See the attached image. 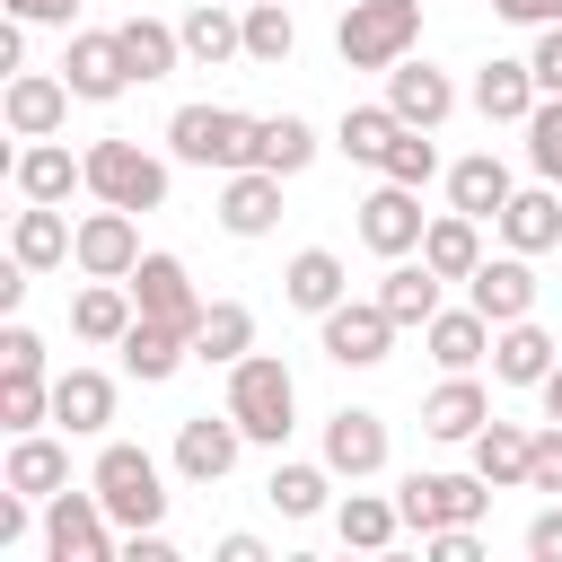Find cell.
<instances>
[{"label": "cell", "mask_w": 562, "mask_h": 562, "mask_svg": "<svg viewBox=\"0 0 562 562\" xmlns=\"http://www.w3.org/2000/svg\"><path fill=\"white\" fill-rule=\"evenodd\" d=\"M422 35V0H351L342 26H334V53L342 70H395Z\"/></svg>", "instance_id": "1"}, {"label": "cell", "mask_w": 562, "mask_h": 562, "mask_svg": "<svg viewBox=\"0 0 562 562\" xmlns=\"http://www.w3.org/2000/svg\"><path fill=\"white\" fill-rule=\"evenodd\" d=\"M228 413H237V430H246V439L281 448V439H290V413H299L290 369H281L272 351H246V360L228 369Z\"/></svg>", "instance_id": "2"}, {"label": "cell", "mask_w": 562, "mask_h": 562, "mask_svg": "<svg viewBox=\"0 0 562 562\" xmlns=\"http://www.w3.org/2000/svg\"><path fill=\"white\" fill-rule=\"evenodd\" d=\"M167 149L184 167H255V114H237V105H176L167 114Z\"/></svg>", "instance_id": "3"}, {"label": "cell", "mask_w": 562, "mask_h": 562, "mask_svg": "<svg viewBox=\"0 0 562 562\" xmlns=\"http://www.w3.org/2000/svg\"><path fill=\"white\" fill-rule=\"evenodd\" d=\"M88 483H97V501L114 509V527H132V536L167 518V492H158V457H149V448H132V439H114V448L97 457V474H88Z\"/></svg>", "instance_id": "4"}, {"label": "cell", "mask_w": 562, "mask_h": 562, "mask_svg": "<svg viewBox=\"0 0 562 562\" xmlns=\"http://www.w3.org/2000/svg\"><path fill=\"white\" fill-rule=\"evenodd\" d=\"M88 193L114 202V211H158L167 202V167L140 149V140H88Z\"/></svg>", "instance_id": "5"}, {"label": "cell", "mask_w": 562, "mask_h": 562, "mask_svg": "<svg viewBox=\"0 0 562 562\" xmlns=\"http://www.w3.org/2000/svg\"><path fill=\"white\" fill-rule=\"evenodd\" d=\"M395 509H404L413 536H430V527H474V518L492 509V483H483V474H404Z\"/></svg>", "instance_id": "6"}, {"label": "cell", "mask_w": 562, "mask_h": 562, "mask_svg": "<svg viewBox=\"0 0 562 562\" xmlns=\"http://www.w3.org/2000/svg\"><path fill=\"white\" fill-rule=\"evenodd\" d=\"M44 553L53 562H114V509L97 501V483L44 501Z\"/></svg>", "instance_id": "7"}, {"label": "cell", "mask_w": 562, "mask_h": 562, "mask_svg": "<svg viewBox=\"0 0 562 562\" xmlns=\"http://www.w3.org/2000/svg\"><path fill=\"white\" fill-rule=\"evenodd\" d=\"M316 325H325V360H334V369H378V360L395 351V334H404V325L386 316V299H342V307H325Z\"/></svg>", "instance_id": "8"}, {"label": "cell", "mask_w": 562, "mask_h": 562, "mask_svg": "<svg viewBox=\"0 0 562 562\" xmlns=\"http://www.w3.org/2000/svg\"><path fill=\"white\" fill-rule=\"evenodd\" d=\"M422 228H430V220H422V184H395V176H386V184L360 202V246L386 255V263H395V255H422Z\"/></svg>", "instance_id": "9"}, {"label": "cell", "mask_w": 562, "mask_h": 562, "mask_svg": "<svg viewBox=\"0 0 562 562\" xmlns=\"http://www.w3.org/2000/svg\"><path fill=\"white\" fill-rule=\"evenodd\" d=\"M132 307L158 316V325H176V334H193V325L211 316V299H193V272H184L176 255H140V263H132Z\"/></svg>", "instance_id": "10"}, {"label": "cell", "mask_w": 562, "mask_h": 562, "mask_svg": "<svg viewBox=\"0 0 562 562\" xmlns=\"http://www.w3.org/2000/svg\"><path fill=\"white\" fill-rule=\"evenodd\" d=\"M70 263L88 272V281H132V263H140V228H132V211H88L79 220V237H70Z\"/></svg>", "instance_id": "11"}, {"label": "cell", "mask_w": 562, "mask_h": 562, "mask_svg": "<svg viewBox=\"0 0 562 562\" xmlns=\"http://www.w3.org/2000/svg\"><path fill=\"white\" fill-rule=\"evenodd\" d=\"M237 448H246V430H237L228 404H220V413H193V422L176 430V474H184V483H220V474L237 465Z\"/></svg>", "instance_id": "12"}, {"label": "cell", "mask_w": 562, "mask_h": 562, "mask_svg": "<svg viewBox=\"0 0 562 562\" xmlns=\"http://www.w3.org/2000/svg\"><path fill=\"white\" fill-rule=\"evenodd\" d=\"M61 79H70V97H88V105H114V97L132 88L123 35H70V53H61Z\"/></svg>", "instance_id": "13"}, {"label": "cell", "mask_w": 562, "mask_h": 562, "mask_svg": "<svg viewBox=\"0 0 562 562\" xmlns=\"http://www.w3.org/2000/svg\"><path fill=\"white\" fill-rule=\"evenodd\" d=\"M0 114H9L18 140H53V132L70 123V79H53V70H18L9 97H0Z\"/></svg>", "instance_id": "14"}, {"label": "cell", "mask_w": 562, "mask_h": 562, "mask_svg": "<svg viewBox=\"0 0 562 562\" xmlns=\"http://www.w3.org/2000/svg\"><path fill=\"white\" fill-rule=\"evenodd\" d=\"M465 299H474L492 325L536 316V272H527V255H518V246H509V255H483V263H474V281H465Z\"/></svg>", "instance_id": "15"}, {"label": "cell", "mask_w": 562, "mask_h": 562, "mask_svg": "<svg viewBox=\"0 0 562 562\" xmlns=\"http://www.w3.org/2000/svg\"><path fill=\"white\" fill-rule=\"evenodd\" d=\"M553 360H562V342H553L536 316L492 325V378H501V386H544V378H553Z\"/></svg>", "instance_id": "16"}, {"label": "cell", "mask_w": 562, "mask_h": 562, "mask_svg": "<svg viewBox=\"0 0 562 562\" xmlns=\"http://www.w3.org/2000/svg\"><path fill=\"white\" fill-rule=\"evenodd\" d=\"M386 105H395L404 123L439 132V123L457 114V88H448V70H430V61H413V53H404V61L386 70Z\"/></svg>", "instance_id": "17"}, {"label": "cell", "mask_w": 562, "mask_h": 562, "mask_svg": "<svg viewBox=\"0 0 562 562\" xmlns=\"http://www.w3.org/2000/svg\"><path fill=\"white\" fill-rule=\"evenodd\" d=\"M281 220V176L272 167H228V184H220V228L228 237H263Z\"/></svg>", "instance_id": "18"}, {"label": "cell", "mask_w": 562, "mask_h": 562, "mask_svg": "<svg viewBox=\"0 0 562 562\" xmlns=\"http://www.w3.org/2000/svg\"><path fill=\"white\" fill-rule=\"evenodd\" d=\"M325 465H334V474H351V483H369V474L386 465V422H378V413H360V404H342V413L325 422Z\"/></svg>", "instance_id": "19"}, {"label": "cell", "mask_w": 562, "mask_h": 562, "mask_svg": "<svg viewBox=\"0 0 562 562\" xmlns=\"http://www.w3.org/2000/svg\"><path fill=\"white\" fill-rule=\"evenodd\" d=\"M9 176H18V193H26V202H70V193L88 184V158H70L61 140H26Z\"/></svg>", "instance_id": "20"}, {"label": "cell", "mask_w": 562, "mask_h": 562, "mask_svg": "<svg viewBox=\"0 0 562 562\" xmlns=\"http://www.w3.org/2000/svg\"><path fill=\"white\" fill-rule=\"evenodd\" d=\"M281 299H290V307H307V316L342 307V299H351L342 255H334V246H299V255H290V272H281Z\"/></svg>", "instance_id": "21"}, {"label": "cell", "mask_w": 562, "mask_h": 562, "mask_svg": "<svg viewBox=\"0 0 562 562\" xmlns=\"http://www.w3.org/2000/svg\"><path fill=\"white\" fill-rule=\"evenodd\" d=\"M114 351H123V369H132L140 386H158V378H176V369L193 360V334H176V325H158V316H132V334H123Z\"/></svg>", "instance_id": "22"}, {"label": "cell", "mask_w": 562, "mask_h": 562, "mask_svg": "<svg viewBox=\"0 0 562 562\" xmlns=\"http://www.w3.org/2000/svg\"><path fill=\"white\" fill-rule=\"evenodd\" d=\"M483 422H492V395H483L465 369H448V386L422 395V430H430V439H474Z\"/></svg>", "instance_id": "23"}, {"label": "cell", "mask_w": 562, "mask_h": 562, "mask_svg": "<svg viewBox=\"0 0 562 562\" xmlns=\"http://www.w3.org/2000/svg\"><path fill=\"white\" fill-rule=\"evenodd\" d=\"M536 97H544V88H536L527 61H483V70H474V114H483V123H527Z\"/></svg>", "instance_id": "24"}, {"label": "cell", "mask_w": 562, "mask_h": 562, "mask_svg": "<svg viewBox=\"0 0 562 562\" xmlns=\"http://www.w3.org/2000/svg\"><path fill=\"white\" fill-rule=\"evenodd\" d=\"M70 220H61V202H26L18 211V228H9V255L26 263V272H53V263H70Z\"/></svg>", "instance_id": "25"}, {"label": "cell", "mask_w": 562, "mask_h": 562, "mask_svg": "<svg viewBox=\"0 0 562 562\" xmlns=\"http://www.w3.org/2000/svg\"><path fill=\"white\" fill-rule=\"evenodd\" d=\"M422 342H430L439 369H474V360L492 351V316H483L474 299H465V307H439V316L422 325Z\"/></svg>", "instance_id": "26"}, {"label": "cell", "mask_w": 562, "mask_h": 562, "mask_svg": "<svg viewBox=\"0 0 562 562\" xmlns=\"http://www.w3.org/2000/svg\"><path fill=\"white\" fill-rule=\"evenodd\" d=\"M0 483H18L26 501H53V492H70V448L61 439H44V430H18V448H9V474Z\"/></svg>", "instance_id": "27"}, {"label": "cell", "mask_w": 562, "mask_h": 562, "mask_svg": "<svg viewBox=\"0 0 562 562\" xmlns=\"http://www.w3.org/2000/svg\"><path fill=\"white\" fill-rule=\"evenodd\" d=\"M518 184H509V167L492 158V149H474V158H457L448 167V202L465 211V220H501V202H509Z\"/></svg>", "instance_id": "28"}, {"label": "cell", "mask_w": 562, "mask_h": 562, "mask_svg": "<svg viewBox=\"0 0 562 562\" xmlns=\"http://www.w3.org/2000/svg\"><path fill=\"white\" fill-rule=\"evenodd\" d=\"M501 237H509L518 255H544V246H562V202H553V184H527V193H509V202H501Z\"/></svg>", "instance_id": "29"}, {"label": "cell", "mask_w": 562, "mask_h": 562, "mask_svg": "<svg viewBox=\"0 0 562 562\" xmlns=\"http://www.w3.org/2000/svg\"><path fill=\"white\" fill-rule=\"evenodd\" d=\"M132 316H140V307H132V281H88V290L70 299V334H79V342H123Z\"/></svg>", "instance_id": "30"}, {"label": "cell", "mask_w": 562, "mask_h": 562, "mask_svg": "<svg viewBox=\"0 0 562 562\" xmlns=\"http://www.w3.org/2000/svg\"><path fill=\"white\" fill-rule=\"evenodd\" d=\"M114 35H123V61H132V79H140V88H149V79H167V70L184 61V26H167V18H123Z\"/></svg>", "instance_id": "31"}, {"label": "cell", "mask_w": 562, "mask_h": 562, "mask_svg": "<svg viewBox=\"0 0 562 562\" xmlns=\"http://www.w3.org/2000/svg\"><path fill=\"white\" fill-rule=\"evenodd\" d=\"M483 220H465V211H448V220H430L422 228V263L439 272V281H474V263H483V237H474Z\"/></svg>", "instance_id": "32"}, {"label": "cell", "mask_w": 562, "mask_h": 562, "mask_svg": "<svg viewBox=\"0 0 562 562\" xmlns=\"http://www.w3.org/2000/svg\"><path fill=\"white\" fill-rule=\"evenodd\" d=\"M246 351H255V316H246L237 299H211V316L193 325V360H202V369H237Z\"/></svg>", "instance_id": "33"}, {"label": "cell", "mask_w": 562, "mask_h": 562, "mask_svg": "<svg viewBox=\"0 0 562 562\" xmlns=\"http://www.w3.org/2000/svg\"><path fill=\"white\" fill-rule=\"evenodd\" d=\"M53 422L61 430H105L114 422V378H97V369H70V378H53Z\"/></svg>", "instance_id": "34"}, {"label": "cell", "mask_w": 562, "mask_h": 562, "mask_svg": "<svg viewBox=\"0 0 562 562\" xmlns=\"http://www.w3.org/2000/svg\"><path fill=\"white\" fill-rule=\"evenodd\" d=\"M465 448H474V474H483L492 492H509V483H527V457H536V439H527L518 422H483V430H474Z\"/></svg>", "instance_id": "35"}, {"label": "cell", "mask_w": 562, "mask_h": 562, "mask_svg": "<svg viewBox=\"0 0 562 562\" xmlns=\"http://www.w3.org/2000/svg\"><path fill=\"white\" fill-rule=\"evenodd\" d=\"M237 53H246V18H228L220 0H202V9L184 18V61L220 70V61H237Z\"/></svg>", "instance_id": "36"}, {"label": "cell", "mask_w": 562, "mask_h": 562, "mask_svg": "<svg viewBox=\"0 0 562 562\" xmlns=\"http://www.w3.org/2000/svg\"><path fill=\"white\" fill-rule=\"evenodd\" d=\"M316 158V132L299 123V114H255V167H272V176H299Z\"/></svg>", "instance_id": "37"}, {"label": "cell", "mask_w": 562, "mask_h": 562, "mask_svg": "<svg viewBox=\"0 0 562 562\" xmlns=\"http://www.w3.org/2000/svg\"><path fill=\"white\" fill-rule=\"evenodd\" d=\"M378 299H386V316H395V325H430V316H439V272L395 255V272L378 281Z\"/></svg>", "instance_id": "38"}, {"label": "cell", "mask_w": 562, "mask_h": 562, "mask_svg": "<svg viewBox=\"0 0 562 562\" xmlns=\"http://www.w3.org/2000/svg\"><path fill=\"white\" fill-rule=\"evenodd\" d=\"M334 527H342V544H360V553H386V544L404 536V509H395V501H378V492H351V501L334 509Z\"/></svg>", "instance_id": "39"}, {"label": "cell", "mask_w": 562, "mask_h": 562, "mask_svg": "<svg viewBox=\"0 0 562 562\" xmlns=\"http://www.w3.org/2000/svg\"><path fill=\"white\" fill-rule=\"evenodd\" d=\"M325 492H334V465H272V483H263V501L281 518H316Z\"/></svg>", "instance_id": "40"}, {"label": "cell", "mask_w": 562, "mask_h": 562, "mask_svg": "<svg viewBox=\"0 0 562 562\" xmlns=\"http://www.w3.org/2000/svg\"><path fill=\"white\" fill-rule=\"evenodd\" d=\"M395 132H404V114H395V105H351V114H342V132H334V140H342V158H360V167H378V158H386V140H395Z\"/></svg>", "instance_id": "41"}, {"label": "cell", "mask_w": 562, "mask_h": 562, "mask_svg": "<svg viewBox=\"0 0 562 562\" xmlns=\"http://www.w3.org/2000/svg\"><path fill=\"white\" fill-rule=\"evenodd\" d=\"M0 422H9V430H44V422H53L44 369H0Z\"/></svg>", "instance_id": "42"}, {"label": "cell", "mask_w": 562, "mask_h": 562, "mask_svg": "<svg viewBox=\"0 0 562 562\" xmlns=\"http://www.w3.org/2000/svg\"><path fill=\"white\" fill-rule=\"evenodd\" d=\"M299 53V26L281 0H246V61H290Z\"/></svg>", "instance_id": "43"}, {"label": "cell", "mask_w": 562, "mask_h": 562, "mask_svg": "<svg viewBox=\"0 0 562 562\" xmlns=\"http://www.w3.org/2000/svg\"><path fill=\"white\" fill-rule=\"evenodd\" d=\"M430 167H439V149H430L422 123H404V132L386 140V158H378V176H395V184H430Z\"/></svg>", "instance_id": "44"}, {"label": "cell", "mask_w": 562, "mask_h": 562, "mask_svg": "<svg viewBox=\"0 0 562 562\" xmlns=\"http://www.w3.org/2000/svg\"><path fill=\"white\" fill-rule=\"evenodd\" d=\"M527 158H536L544 184H562V97H536V114H527Z\"/></svg>", "instance_id": "45"}, {"label": "cell", "mask_w": 562, "mask_h": 562, "mask_svg": "<svg viewBox=\"0 0 562 562\" xmlns=\"http://www.w3.org/2000/svg\"><path fill=\"white\" fill-rule=\"evenodd\" d=\"M527 492H553L562 501V422L536 430V457H527Z\"/></svg>", "instance_id": "46"}, {"label": "cell", "mask_w": 562, "mask_h": 562, "mask_svg": "<svg viewBox=\"0 0 562 562\" xmlns=\"http://www.w3.org/2000/svg\"><path fill=\"white\" fill-rule=\"evenodd\" d=\"M527 70H536V88H544V97H562V26H536V53H527Z\"/></svg>", "instance_id": "47"}, {"label": "cell", "mask_w": 562, "mask_h": 562, "mask_svg": "<svg viewBox=\"0 0 562 562\" xmlns=\"http://www.w3.org/2000/svg\"><path fill=\"white\" fill-rule=\"evenodd\" d=\"M422 544H430L439 562H483V536H474V527H430Z\"/></svg>", "instance_id": "48"}, {"label": "cell", "mask_w": 562, "mask_h": 562, "mask_svg": "<svg viewBox=\"0 0 562 562\" xmlns=\"http://www.w3.org/2000/svg\"><path fill=\"white\" fill-rule=\"evenodd\" d=\"M527 553H536V562H562V501L527 518Z\"/></svg>", "instance_id": "49"}, {"label": "cell", "mask_w": 562, "mask_h": 562, "mask_svg": "<svg viewBox=\"0 0 562 562\" xmlns=\"http://www.w3.org/2000/svg\"><path fill=\"white\" fill-rule=\"evenodd\" d=\"M0 369H44V342H35V325H9V334H0Z\"/></svg>", "instance_id": "50"}, {"label": "cell", "mask_w": 562, "mask_h": 562, "mask_svg": "<svg viewBox=\"0 0 562 562\" xmlns=\"http://www.w3.org/2000/svg\"><path fill=\"white\" fill-rule=\"evenodd\" d=\"M492 18H509V26H562V0H492Z\"/></svg>", "instance_id": "51"}, {"label": "cell", "mask_w": 562, "mask_h": 562, "mask_svg": "<svg viewBox=\"0 0 562 562\" xmlns=\"http://www.w3.org/2000/svg\"><path fill=\"white\" fill-rule=\"evenodd\" d=\"M9 18H18V26H70L79 0H9Z\"/></svg>", "instance_id": "52"}, {"label": "cell", "mask_w": 562, "mask_h": 562, "mask_svg": "<svg viewBox=\"0 0 562 562\" xmlns=\"http://www.w3.org/2000/svg\"><path fill=\"white\" fill-rule=\"evenodd\" d=\"M123 553H132V562H176V544H167V536H158V527H140V536H132V544H123Z\"/></svg>", "instance_id": "53"}, {"label": "cell", "mask_w": 562, "mask_h": 562, "mask_svg": "<svg viewBox=\"0 0 562 562\" xmlns=\"http://www.w3.org/2000/svg\"><path fill=\"white\" fill-rule=\"evenodd\" d=\"M220 562H263V536H220Z\"/></svg>", "instance_id": "54"}, {"label": "cell", "mask_w": 562, "mask_h": 562, "mask_svg": "<svg viewBox=\"0 0 562 562\" xmlns=\"http://www.w3.org/2000/svg\"><path fill=\"white\" fill-rule=\"evenodd\" d=\"M536 395H544V422H562V360H553V378H544Z\"/></svg>", "instance_id": "55"}, {"label": "cell", "mask_w": 562, "mask_h": 562, "mask_svg": "<svg viewBox=\"0 0 562 562\" xmlns=\"http://www.w3.org/2000/svg\"><path fill=\"white\" fill-rule=\"evenodd\" d=\"M334 9H351V0H334Z\"/></svg>", "instance_id": "56"}]
</instances>
